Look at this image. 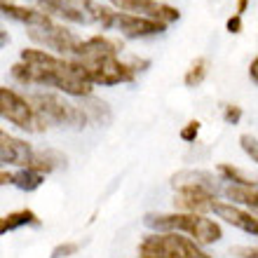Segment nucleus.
Listing matches in <instances>:
<instances>
[{"label":"nucleus","instance_id":"nucleus-17","mask_svg":"<svg viewBox=\"0 0 258 258\" xmlns=\"http://www.w3.org/2000/svg\"><path fill=\"white\" fill-rule=\"evenodd\" d=\"M218 174L223 176V181L232 185H242V188H258V174H246L239 167L232 164H218Z\"/></svg>","mask_w":258,"mask_h":258},{"label":"nucleus","instance_id":"nucleus-11","mask_svg":"<svg viewBox=\"0 0 258 258\" xmlns=\"http://www.w3.org/2000/svg\"><path fill=\"white\" fill-rule=\"evenodd\" d=\"M223 181V178H221ZM221 181H218L211 171H202V169H185V171H178L171 176V185L181 190V188H202V190L211 192V195H218L223 190L221 188Z\"/></svg>","mask_w":258,"mask_h":258},{"label":"nucleus","instance_id":"nucleus-7","mask_svg":"<svg viewBox=\"0 0 258 258\" xmlns=\"http://www.w3.org/2000/svg\"><path fill=\"white\" fill-rule=\"evenodd\" d=\"M117 10H122L127 14H136V17H146V19H155L162 24H171L181 17L176 7L160 3V0H108Z\"/></svg>","mask_w":258,"mask_h":258},{"label":"nucleus","instance_id":"nucleus-10","mask_svg":"<svg viewBox=\"0 0 258 258\" xmlns=\"http://www.w3.org/2000/svg\"><path fill=\"white\" fill-rule=\"evenodd\" d=\"M35 150L21 139H14L7 132H0V162L12 164V167H31Z\"/></svg>","mask_w":258,"mask_h":258},{"label":"nucleus","instance_id":"nucleus-24","mask_svg":"<svg viewBox=\"0 0 258 258\" xmlns=\"http://www.w3.org/2000/svg\"><path fill=\"white\" fill-rule=\"evenodd\" d=\"M223 120L228 124H239V120H242V108L239 106H223Z\"/></svg>","mask_w":258,"mask_h":258},{"label":"nucleus","instance_id":"nucleus-29","mask_svg":"<svg viewBox=\"0 0 258 258\" xmlns=\"http://www.w3.org/2000/svg\"><path fill=\"white\" fill-rule=\"evenodd\" d=\"M7 40H10V38H7V33H5V28H3V40H0V45H7Z\"/></svg>","mask_w":258,"mask_h":258},{"label":"nucleus","instance_id":"nucleus-22","mask_svg":"<svg viewBox=\"0 0 258 258\" xmlns=\"http://www.w3.org/2000/svg\"><path fill=\"white\" fill-rule=\"evenodd\" d=\"M78 251H80V242H63V244H56L52 249L49 258H68V256H75Z\"/></svg>","mask_w":258,"mask_h":258},{"label":"nucleus","instance_id":"nucleus-9","mask_svg":"<svg viewBox=\"0 0 258 258\" xmlns=\"http://www.w3.org/2000/svg\"><path fill=\"white\" fill-rule=\"evenodd\" d=\"M28 38L35 40L38 45H42V47L56 49V52H61V54H66V52L75 54V49L80 45V40H78L68 28L59 26V24L42 26V28H28Z\"/></svg>","mask_w":258,"mask_h":258},{"label":"nucleus","instance_id":"nucleus-16","mask_svg":"<svg viewBox=\"0 0 258 258\" xmlns=\"http://www.w3.org/2000/svg\"><path fill=\"white\" fill-rule=\"evenodd\" d=\"M21 225H33V228H38V225H40V218L35 216V211H31V209L12 211V214L3 216V221H0V232L7 235V232L17 230Z\"/></svg>","mask_w":258,"mask_h":258},{"label":"nucleus","instance_id":"nucleus-25","mask_svg":"<svg viewBox=\"0 0 258 258\" xmlns=\"http://www.w3.org/2000/svg\"><path fill=\"white\" fill-rule=\"evenodd\" d=\"M230 253L237 258H258V246H235Z\"/></svg>","mask_w":258,"mask_h":258},{"label":"nucleus","instance_id":"nucleus-1","mask_svg":"<svg viewBox=\"0 0 258 258\" xmlns=\"http://www.w3.org/2000/svg\"><path fill=\"white\" fill-rule=\"evenodd\" d=\"M12 78L21 85H47L63 94L92 96V82L78 61H66L45 49H21V61L12 66Z\"/></svg>","mask_w":258,"mask_h":258},{"label":"nucleus","instance_id":"nucleus-8","mask_svg":"<svg viewBox=\"0 0 258 258\" xmlns=\"http://www.w3.org/2000/svg\"><path fill=\"white\" fill-rule=\"evenodd\" d=\"M108 28H117L124 38H148V35L164 33L167 24L155 19H146V17H136L127 12H113Z\"/></svg>","mask_w":258,"mask_h":258},{"label":"nucleus","instance_id":"nucleus-5","mask_svg":"<svg viewBox=\"0 0 258 258\" xmlns=\"http://www.w3.org/2000/svg\"><path fill=\"white\" fill-rule=\"evenodd\" d=\"M139 256L153 258H211L192 237H183L178 232H155L143 237L139 244Z\"/></svg>","mask_w":258,"mask_h":258},{"label":"nucleus","instance_id":"nucleus-28","mask_svg":"<svg viewBox=\"0 0 258 258\" xmlns=\"http://www.w3.org/2000/svg\"><path fill=\"white\" fill-rule=\"evenodd\" d=\"M246 7H249V0H237V12H235V14H239V17H242V14L246 12Z\"/></svg>","mask_w":258,"mask_h":258},{"label":"nucleus","instance_id":"nucleus-26","mask_svg":"<svg viewBox=\"0 0 258 258\" xmlns=\"http://www.w3.org/2000/svg\"><path fill=\"white\" fill-rule=\"evenodd\" d=\"M225 28H228L230 33H239V31H242V17H239V14L230 17V19H228V24H225Z\"/></svg>","mask_w":258,"mask_h":258},{"label":"nucleus","instance_id":"nucleus-3","mask_svg":"<svg viewBox=\"0 0 258 258\" xmlns=\"http://www.w3.org/2000/svg\"><path fill=\"white\" fill-rule=\"evenodd\" d=\"M143 223L157 232H185L197 244H214L223 237V230L216 221L202 216V214H188V211H176V214H148Z\"/></svg>","mask_w":258,"mask_h":258},{"label":"nucleus","instance_id":"nucleus-6","mask_svg":"<svg viewBox=\"0 0 258 258\" xmlns=\"http://www.w3.org/2000/svg\"><path fill=\"white\" fill-rule=\"evenodd\" d=\"M0 113L7 122H12L14 127L24 129V132H45L47 129V122L35 110L33 101L17 94L10 87H0Z\"/></svg>","mask_w":258,"mask_h":258},{"label":"nucleus","instance_id":"nucleus-14","mask_svg":"<svg viewBox=\"0 0 258 258\" xmlns=\"http://www.w3.org/2000/svg\"><path fill=\"white\" fill-rule=\"evenodd\" d=\"M0 10L5 17L14 21H21V24H28L31 28H42V26H52L54 21L47 12H42L40 7H21L14 5L12 0H0Z\"/></svg>","mask_w":258,"mask_h":258},{"label":"nucleus","instance_id":"nucleus-15","mask_svg":"<svg viewBox=\"0 0 258 258\" xmlns=\"http://www.w3.org/2000/svg\"><path fill=\"white\" fill-rule=\"evenodd\" d=\"M82 110H85V115L89 117V122L94 124H108L110 122V108L108 103L101 101V99H94V96H85V99H80V103H78Z\"/></svg>","mask_w":258,"mask_h":258},{"label":"nucleus","instance_id":"nucleus-19","mask_svg":"<svg viewBox=\"0 0 258 258\" xmlns=\"http://www.w3.org/2000/svg\"><path fill=\"white\" fill-rule=\"evenodd\" d=\"M42 181H45V174H40V171H35V169H28V167L12 174V185H17L19 190H26V192L38 190L42 185Z\"/></svg>","mask_w":258,"mask_h":258},{"label":"nucleus","instance_id":"nucleus-27","mask_svg":"<svg viewBox=\"0 0 258 258\" xmlns=\"http://www.w3.org/2000/svg\"><path fill=\"white\" fill-rule=\"evenodd\" d=\"M249 78H251V80L258 85V56L251 61V66H249Z\"/></svg>","mask_w":258,"mask_h":258},{"label":"nucleus","instance_id":"nucleus-18","mask_svg":"<svg viewBox=\"0 0 258 258\" xmlns=\"http://www.w3.org/2000/svg\"><path fill=\"white\" fill-rule=\"evenodd\" d=\"M66 164V157L54 153V150H38L31 160V167L28 169H35L40 171V174H49V171H54L56 167H63Z\"/></svg>","mask_w":258,"mask_h":258},{"label":"nucleus","instance_id":"nucleus-4","mask_svg":"<svg viewBox=\"0 0 258 258\" xmlns=\"http://www.w3.org/2000/svg\"><path fill=\"white\" fill-rule=\"evenodd\" d=\"M33 101L35 110L40 113V117L49 124H59V127H71V129H82L87 127L89 117L85 115V110L78 103L66 101L63 96L52 94V92H35L28 96Z\"/></svg>","mask_w":258,"mask_h":258},{"label":"nucleus","instance_id":"nucleus-13","mask_svg":"<svg viewBox=\"0 0 258 258\" xmlns=\"http://www.w3.org/2000/svg\"><path fill=\"white\" fill-rule=\"evenodd\" d=\"M216 202V195L202 190V188H181L176 190V197H174V207L181 211H188V214H207L211 211Z\"/></svg>","mask_w":258,"mask_h":258},{"label":"nucleus","instance_id":"nucleus-30","mask_svg":"<svg viewBox=\"0 0 258 258\" xmlns=\"http://www.w3.org/2000/svg\"><path fill=\"white\" fill-rule=\"evenodd\" d=\"M139 258H153V256H139Z\"/></svg>","mask_w":258,"mask_h":258},{"label":"nucleus","instance_id":"nucleus-20","mask_svg":"<svg viewBox=\"0 0 258 258\" xmlns=\"http://www.w3.org/2000/svg\"><path fill=\"white\" fill-rule=\"evenodd\" d=\"M207 59L204 56H200V59H195V61L190 63V68H188V73H185L183 82L185 87H197V85H202L204 78H207Z\"/></svg>","mask_w":258,"mask_h":258},{"label":"nucleus","instance_id":"nucleus-23","mask_svg":"<svg viewBox=\"0 0 258 258\" xmlns=\"http://www.w3.org/2000/svg\"><path fill=\"white\" fill-rule=\"evenodd\" d=\"M200 127H202V124L197 122V120H190V122L181 129V139H183V141H188V143H192L197 136H200Z\"/></svg>","mask_w":258,"mask_h":258},{"label":"nucleus","instance_id":"nucleus-2","mask_svg":"<svg viewBox=\"0 0 258 258\" xmlns=\"http://www.w3.org/2000/svg\"><path fill=\"white\" fill-rule=\"evenodd\" d=\"M122 49V42L110 40L106 35H94L87 40H80L75 49V61L80 63L85 75L92 85H120L132 82L139 68L134 63H124L117 59V52Z\"/></svg>","mask_w":258,"mask_h":258},{"label":"nucleus","instance_id":"nucleus-12","mask_svg":"<svg viewBox=\"0 0 258 258\" xmlns=\"http://www.w3.org/2000/svg\"><path fill=\"white\" fill-rule=\"evenodd\" d=\"M38 3L42 12H47L49 17H61V19L75 21V24H87L89 17L85 12V3L87 0H33Z\"/></svg>","mask_w":258,"mask_h":258},{"label":"nucleus","instance_id":"nucleus-21","mask_svg":"<svg viewBox=\"0 0 258 258\" xmlns=\"http://www.w3.org/2000/svg\"><path fill=\"white\" fill-rule=\"evenodd\" d=\"M239 146H242V150H244L246 155L251 157V162L258 164V139L251 134H242L239 136Z\"/></svg>","mask_w":258,"mask_h":258}]
</instances>
